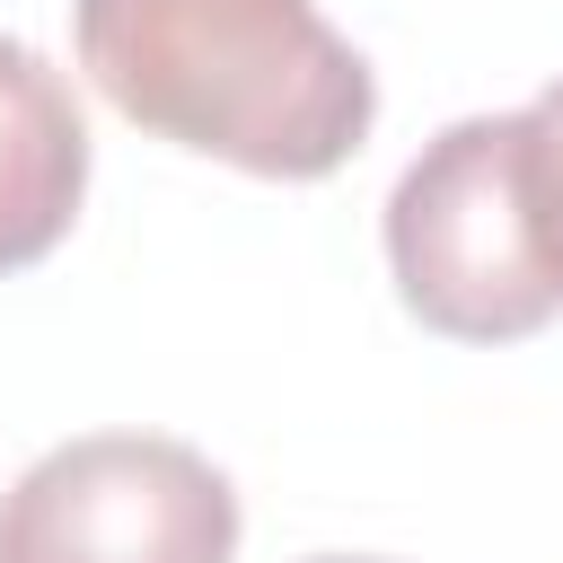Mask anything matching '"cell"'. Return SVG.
<instances>
[{"mask_svg": "<svg viewBox=\"0 0 563 563\" xmlns=\"http://www.w3.org/2000/svg\"><path fill=\"white\" fill-rule=\"evenodd\" d=\"M70 35L123 123L246 176H334L378 114L369 62L317 0H79Z\"/></svg>", "mask_w": 563, "mask_h": 563, "instance_id": "6da1fadb", "label": "cell"}, {"mask_svg": "<svg viewBox=\"0 0 563 563\" xmlns=\"http://www.w3.org/2000/svg\"><path fill=\"white\" fill-rule=\"evenodd\" d=\"M528 194H537V238H545V273L563 290V79H545L528 106Z\"/></svg>", "mask_w": 563, "mask_h": 563, "instance_id": "5b68a950", "label": "cell"}, {"mask_svg": "<svg viewBox=\"0 0 563 563\" xmlns=\"http://www.w3.org/2000/svg\"><path fill=\"white\" fill-rule=\"evenodd\" d=\"M79 194H88L79 97L35 44L0 35V273L44 264L70 238Z\"/></svg>", "mask_w": 563, "mask_h": 563, "instance_id": "277c9868", "label": "cell"}, {"mask_svg": "<svg viewBox=\"0 0 563 563\" xmlns=\"http://www.w3.org/2000/svg\"><path fill=\"white\" fill-rule=\"evenodd\" d=\"M238 493L167 431H88L0 493V563H229Z\"/></svg>", "mask_w": 563, "mask_h": 563, "instance_id": "3957f363", "label": "cell"}, {"mask_svg": "<svg viewBox=\"0 0 563 563\" xmlns=\"http://www.w3.org/2000/svg\"><path fill=\"white\" fill-rule=\"evenodd\" d=\"M387 273L396 299L457 343H519L563 308L537 238L519 114H457L413 150L387 194Z\"/></svg>", "mask_w": 563, "mask_h": 563, "instance_id": "7a4b0ae2", "label": "cell"}, {"mask_svg": "<svg viewBox=\"0 0 563 563\" xmlns=\"http://www.w3.org/2000/svg\"><path fill=\"white\" fill-rule=\"evenodd\" d=\"M317 563H378V554H317Z\"/></svg>", "mask_w": 563, "mask_h": 563, "instance_id": "8992f818", "label": "cell"}]
</instances>
